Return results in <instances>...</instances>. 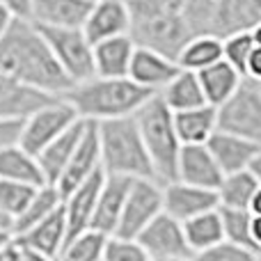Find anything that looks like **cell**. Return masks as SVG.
<instances>
[{
  "instance_id": "277c9868",
  "label": "cell",
  "mask_w": 261,
  "mask_h": 261,
  "mask_svg": "<svg viewBox=\"0 0 261 261\" xmlns=\"http://www.w3.org/2000/svg\"><path fill=\"white\" fill-rule=\"evenodd\" d=\"M133 117L138 122L156 181L163 186L176 181V163L184 144L174 126V113L165 106L161 94H153Z\"/></svg>"
},
{
  "instance_id": "9a60e30c",
  "label": "cell",
  "mask_w": 261,
  "mask_h": 261,
  "mask_svg": "<svg viewBox=\"0 0 261 261\" xmlns=\"http://www.w3.org/2000/svg\"><path fill=\"white\" fill-rule=\"evenodd\" d=\"M225 172L216 163L206 144H184L176 163V181L197 186V188L218 190Z\"/></svg>"
},
{
  "instance_id": "2e32d148",
  "label": "cell",
  "mask_w": 261,
  "mask_h": 261,
  "mask_svg": "<svg viewBox=\"0 0 261 261\" xmlns=\"http://www.w3.org/2000/svg\"><path fill=\"white\" fill-rule=\"evenodd\" d=\"M181 71L179 62L167 55L158 53L153 48H147V46H138L133 53V60H130V69H128V78L133 83H138L144 90L158 92Z\"/></svg>"
},
{
  "instance_id": "ab89813d",
  "label": "cell",
  "mask_w": 261,
  "mask_h": 261,
  "mask_svg": "<svg viewBox=\"0 0 261 261\" xmlns=\"http://www.w3.org/2000/svg\"><path fill=\"white\" fill-rule=\"evenodd\" d=\"M14 18H16V16H14V12H12V9H9L7 5H3V3H0V37H3L5 32L9 30V25H12V21H14Z\"/></svg>"
},
{
  "instance_id": "9c48e42d",
  "label": "cell",
  "mask_w": 261,
  "mask_h": 261,
  "mask_svg": "<svg viewBox=\"0 0 261 261\" xmlns=\"http://www.w3.org/2000/svg\"><path fill=\"white\" fill-rule=\"evenodd\" d=\"M135 241L142 245V250L151 259H190L193 257V252L188 248V241H186L184 222L167 216L165 211L158 218H153Z\"/></svg>"
},
{
  "instance_id": "5bb4252c",
  "label": "cell",
  "mask_w": 261,
  "mask_h": 261,
  "mask_svg": "<svg viewBox=\"0 0 261 261\" xmlns=\"http://www.w3.org/2000/svg\"><path fill=\"white\" fill-rule=\"evenodd\" d=\"M60 96H50L46 92H39L25 83L16 81L14 76L5 73L0 69V119H18L23 122L35 110L53 103Z\"/></svg>"
},
{
  "instance_id": "ee69618b",
  "label": "cell",
  "mask_w": 261,
  "mask_h": 261,
  "mask_svg": "<svg viewBox=\"0 0 261 261\" xmlns=\"http://www.w3.org/2000/svg\"><path fill=\"white\" fill-rule=\"evenodd\" d=\"M250 170H252V174L259 179V184H261V149H259V153L254 156V161H252V165H250Z\"/></svg>"
},
{
  "instance_id": "7c38bea8",
  "label": "cell",
  "mask_w": 261,
  "mask_h": 261,
  "mask_svg": "<svg viewBox=\"0 0 261 261\" xmlns=\"http://www.w3.org/2000/svg\"><path fill=\"white\" fill-rule=\"evenodd\" d=\"M103 181H106V172L99 170L96 174H92L90 179L83 181L78 188H73L64 197L62 208H64V218H67V234H69L67 241L90 231Z\"/></svg>"
},
{
  "instance_id": "4316f807",
  "label": "cell",
  "mask_w": 261,
  "mask_h": 261,
  "mask_svg": "<svg viewBox=\"0 0 261 261\" xmlns=\"http://www.w3.org/2000/svg\"><path fill=\"white\" fill-rule=\"evenodd\" d=\"M161 99L165 101V106L172 113H181V110H190V108H199V106L206 103L204 99L202 85H199V78L195 71H186L181 69L161 92Z\"/></svg>"
},
{
  "instance_id": "7a4b0ae2",
  "label": "cell",
  "mask_w": 261,
  "mask_h": 261,
  "mask_svg": "<svg viewBox=\"0 0 261 261\" xmlns=\"http://www.w3.org/2000/svg\"><path fill=\"white\" fill-rule=\"evenodd\" d=\"M151 96L153 92L140 87L128 76H92L83 83H76L62 99L69 101L78 117L85 122H108V119L133 117Z\"/></svg>"
},
{
  "instance_id": "52a82bcc",
  "label": "cell",
  "mask_w": 261,
  "mask_h": 261,
  "mask_svg": "<svg viewBox=\"0 0 261 261\" xmlns=\"http://www.w3.org/2000/svg\"><path fill=\"white\" fill-rule=\"evenodd\" d=\"M78 119L81 117H78V113L73 110V106L60 96L53 103L35 110L30 117L23 119L18 144H21L25 151H30L32 156H37V153L44 151L55 138H60L67 128H71Z\"/></svg>"
},
{
  "instance_id": "e0dca14e",
  "label": "cell",
  "mask_w": 261,
  "mask_h": 261,
  "mask_svg": "<svg viewBox=\"0 0 261 261\" xmlns=\"http://www.w3.org/2000/svg\"><path fill=\"white\" fill-rule=\"evenodd\" d=\"M130 184H133V179H128V176L106 174L90 231H96V234L106 236V239L115 236L119 218H122V211H124V202H126V195L130 190Z\"/></svg>"
},
{
  "instance_id": "ba28073f",
  "label": "cell",
  "mask_w": 261,
  "mask_h": 261,
  "mask_svg": "<svg viewBox=\"0 0 261 261\" xmlns=\"http://www.w3.org/2000/svg\"><path fill=\"white\" fill-rule=\"evenodd\" d=\"M163 213V184L156 179H133L115 236L138 239L142 229Z\"/></svg>"
},
{
  "instance_id": "f6af8a7d",
  "label": "cell",
  "mask_w": 261,
  "mask_h": 261,
  "mask_svg": "<svg viewBox=\"0 0 261 261\" xmlns=\"http://www.w3.org/2000/svg\"><path fill=\"white\" fill-rule=\"evenodd\" d=\"M250 32H252V39H254V44L261 46V21H257L252 28H250Z\"/></svg>"
},
{
  "instance_id": "1f68e13d",
  "label": "cell",
  "mask_w": 261,
  "mask_h": 261,
  "mask_svg": "<svg viewBox=\"0 0 261 261\" xmlns=\"http://www.w3.org/2000/svg\"><path fill=\"white\" fill-rule=\"evenodd\" d=\"M218 208H220L222 231H225L227 243H234L257 252V248L252 243V213L243 211V208H222V206Z\"/></svg>"
},
{
  "instance_id": "7402d4cb",
  "label": "cell",
  "mask_w": 261,
  "mask_h": 261,
  "mask_svg": "<svg viewBox=\"0 0 261 261\" xmlns=\"http://www.w3.org/2000/svg\"><path fill=\"white\" fill-rule=\"evenodd\" d=\"M85 126H87L85 119H78L71 128H67L60 138H55L44 151L37 153V161H39L41 172H44L48 184H53V186L58 184V179L62 176L64 167L71 161L73 151H76L78 142H81L83 133H85Z\"/></svg>"
},
{
  "instance_id": "f1b7e54d",
  "label": "cell",
  "mask_w": 261,
  "mask_h": 261,
  "mask_svg": "<svg viewBox=\"0 0 261 261\" xmlns=\"http://www.w3.org/2000/svg\"><path fill=\"white\" fill-rule=\"evenodd\" d=\"M184 231H186V241H188V248L193 254L222 243L225 241V231H222L220 208H213V211H206L202 216H195L190 220H186Z\"/></svg>"
},
{
  "instance_id": "b9f144b4",
  "label": "cell",
  "mask_w": 261,
  "mask_h": 261,
  "mask_svg": "<svg viewBox=\"0 0 261 261\" xmlns=\"http://www.w3.org/2000/svg\"><path fill=\"white\" fill-rule=\"evenodd\" d=\"M0 231H12L14 234V220L0 208Z\"/></svg>"
},
{
  "instance_id": "3957f363",
  "label": "cell",
  "mask_w": 261,
  "mask_h": 261,
  "mask_svg": "<svg viewBox=\"0 0 261 261\" xmlns=\"http://www.w3.org/2000/svg\"><path fill=\"white\" fill-rule=\"evenodd\" d=\"M94 124L99 130L101 167L106 174L128 176V179H156L135 117H119Z\"/></svg>"
},
{
  "instance_id": "5b68a950",
  "label": "cell",
  "mask_w": 261,
  "mask_h": 261,
  "mask_svg": "<svg viewBox=\"0 0 261 261\" xmlns=\"http://www.w3.org/2000/svg\"><path fill=\"white\" fill-rule=\"evenodd\" d=\"M37 28L73 85L94 76V44L85 37L83 28Z\"/></svg>"
},
{
  "instance_id": "603a6c76",
  "label": "cell",
  "mask_w": 261,
  "mask_h": 261,
  "mask_svg": "<svg viewBox=\"0 0 261 261\" xmlns=\"http://www.w3.org/2000/svg\"><path fill=\"white\" fill-rule=\"evenodd\" d=\"M0 181H16V184L35 186V188L48 184L37 156L25 151L18 142L0 151Z\"/></svg>"
},
{
  "instance_id": "484cf974",
  "label": "cell",
  "mask_w": 261,
  "mask_h": 261,
  "mask_svg": "<svg viewBox=\"0 0 261 261\" xmlns=\"http://www.w3.org/2000/svg\"><path fill=\"white\" fill-rule=\"evenodd\" d=\"M220 60H222V37L216 35V32H197L184 44L176 62L186 71L199 73L202 69L211 67V64L220 62Z\"/></svg>"
},
{
  "instance_id": "83f0119b",
  "label": "cell",
  "mask_w": 261,
  "mask_h": 261,
  "mask_svg": "<svg viewBox=\"0 0 261 261\" xmlns=\"http://www.w3.org/2000/svg\"><path fill=\"white\" fill-rule=\"evenodd\" d=\"M259 179L252 174V170L234 172V174H225L218 186V206L222 208H243L250 211L252 197L259 188Z\"/></svg>"
},
{
  "instance_id": "ac0fdd59",
  "label": "cell",
  "mask_w": 261,
  "mask_h": 261,
  "mask_svg": "<svg viewBox=\"0 0 261 261\" xmlns=\"http://www.w3.org/2000/svg\"><path fill=\"white\" fill-rule=\"evenodd\" d=\"M14 239L18 243H23L25 248H30L32 252L41 254L48 261H53L62 252L64 243H67L69 234H67V218H64V208L60 206L55 213H50L48 218H44L41 222L32 225L30 229L16 234Z\"/></svg>"
},
{
  "instance_id": "7dc6e473",
  "label": "cell",
  "mask_w": 261,
  "mask_h": 261,
  "mask_svg": "<svg viewBox=\"0 0 261 261\" xmlns=\"http://www.w3.org/2000/svg\"><path fill=\"white\" fill-rule=\"evenodd\" d=\"M153 261H190V259H153Z\"/></svg>"
},
{
  "instance_id": "7bdbcfd3",
  "label": "cell",
  "mask_w": 261,
  "mask_h": 261,
  "mask_svg": "<svg viewBox=\"0 0 261 261\" xmlns=\"http://www.w3.org/2000/svg\"><path fill=\"white\" fill-rule=\"evenodd\" d=\"M250 213H252V216H261V186L257 188V193H254V197H252V204H250Z\"/></svg>"
},
{
  "instance_id": "f35d334b",
  "label": "cell",
  "mask_w": 261,
  "mask_h": 261,
  "mask_svg": "<svg viewBox=\"0 0 261 261\" xmlns=\"http://www.w3.org/2000/svg\"><path fill=\"white\" fill-rule=\"evenodd\" d=\"M3 5H7L14 12V16L30 18V0H0Z\"/></svg>"
},
{
  "instance_id": "d6a6232c",
  "label": "cell",
  "mask_w": 261,
  "mask_h": 261,
  "mask_svg": "<svg viewBox=\"0 0 261 261\" xmlns=\"http://www.w3.org/2000/svg\"><path fill=\"white\" fill-rule=\"evenodd\" d=\"M254 39L250 28H243V30H234L229 35L222 37V60L229 62L236 71L245 73V67H248V60L254 50Z\"/></svg>"
},
{
  "instance_id": "8d00e7d4",
  "label": "cell",
  "mask_w": 261,
  "mask_h": 261,
  "mask_svg": "<svg viewBox=\"0 0 261 261\" xmlns=\"http://www.w3.org/2000/svg\"><path fill=\"white\" fill-rule=\"evenodd\" d=\"M0 261H48V259L37 254V252H32L30 248L18 243L16 239H12L3 250H0Z\"/></svg>"
},
{
  "instance_id": "8fae6325",
  "label": "cell",
  "mask_w": 261,
  "mask_h": 261,
  "mask_svg": "<svg viewBox=\"0 0 261 261\" xmlns=\"http://www.w3.org/2000/svg\"><path fill=\"white\" fill-rule=\"evenodd\" d=\"M130 23L133 16L126 0H94L83 23V32L92 44H99L119 35H130Z\"/></svg>"
},
{
  "instance_id": "ffe728a7",
  "label": "cell",
  "mask_w": 261,
  "mask_h": 261,
  "mask_svg": "<svg viewBox=\"0 0 261 261\" xmlns=\"http://www.w3.org/2000/svg\"><path fill=\"white\" fill-rule=\"evenodd\" d=\"M94 0H30V21L44 28H83Z\"/></svg>"
},
{
  "instance_id": "8992f818",
  "label": "cell",
  "mask_w": 261,
  "mask_h": 261,
  "mask_svg": "<svg viewBox=\"0 0 261 261\" xmlns=\"http://www.w3.org/2000/svg\"><path fill=\"white\" fill-rule=\"evenodd\" d=\"M216 110L218 130L261 144V85L243 81L239 90Z\"/></svg>"
},
{
  "instance_id": "4dcf8cb0",
  "label": "cell",
  "mask_w": 261,
  "mask_h": 261,
  "mask_svg": "<svg viewBox=\"0 0 261 261\" xmlns=\"http://www.w3.org/2000/svg\"><path fill=\"white\" fill-rule=\"evenodd\" d=\"M106 241L108 239L96 231H85V234L67 241L62 252L53 261H103Z\"/></svg>"
},
{
  "instance_id": "836d02e7",
  "label": "cell",
  "mask_w": 261,
  "mask_h": 261,
  "mask_svg": "<svg viewBox=\"0 0 261 261\" xmlns=\"http://www.w3.org/2000/svg\"><path fill=\"white\" fill-rule=\"evenodd\" d=\"M35 186L16 184V181H0V208L16 222V218L25 211V206L35 197Z\"/></svg>"
},
{
  "instance_id": "d6986e66",
  "label": "cell",
  "mask_w": 261,
  "mask_h": 261,
  "mask_svg": "<svg viewBox=\"0 0 261 261\" xmlns=\"http://www.w3.org/2000/svg\"><path fill=\"white\" fill-rule=\"evenodd\" d=\"M208 151L213 153L216 163L220 165V170L225 174H234V172L250 170L254 156L259 153L261 144L245 140L241 135L225 133V130H216L211 135V140L206 142Z\"/></svg>"
},
{
  "instance_id": "6da1fadb",
  "label": "cell",
  "mask_w": 261,
  "mask_h": 261,
  "mask_svg": "<svg viewBox=\"0 0 261 261\" xmlns=\"http://www.w3.org/2000/svg\"><path fill=\"white\" fill-rule=\"evenodd\" d=\"M0 69L50 96H64L73 87L48 41L30 18L16 16L9 30L0 37Z\"/></svg>"
},
{
  "instance_id": "d590c367",
  "label": "cell",
  "mask_w": 261,
  "mask_h": 261,
  "mask_svg": "<svg viewBox=\"0 0 261 261\" xmlns=\"http://www.w3.org/2000/svg\"><path fill=\"white\" fill-rule=\"evenodd\" d=\"M103 261H153L142 245L135 239H119V236H110L106 241Z\"/></svg>"
},
{
  "instance_id": "bcb514c9",
  "label": "cell",
  "mask_w": 261,
  "mask_h": 261,
  "mask_svg": "<svg viewBox=\"0 0 261 261\" xmlns=\"http://www.w3.org/2000/svg\"><path fill=\"white\" fill-rule=\"evenodd\" d=\"M12 239H14V234H12V231H0V250H3L5 245H7Z\"/></svg>"
},
{
  "instance_id": "60d3db41",
  "label": "cell",
  "mask_w": 261,
  "mask_h": 261,
  "mask_svg": "<svg viewBox=\"0 0 261 261\" xmlns=\"http://www.w3.org/2000/svg\"><path fill=\"white\" fill-rule=\"evenodd\" d=\"M252 243L257 252H261V216H252Z\"/></svg>"
},
{
  "instance_id": "74e56055",
  "label": "cell",
  "mask_w": 261,
  "mask_h": 261,
  "mask_svg": "<svg viewBox=\"0 0 261 261\" xmlns=\"http://www.w3.org/2000/svg\"><path fill=\"white\" fill-rule=\"evenodd\" d=\"M21 126H23V122H18V119H0V151L5 147H9V144L18 142Z\"/></svg>"
},
{
  "instance_id": "30bf717a",
  "label": "cell",
  "mask_w": 261,
  "mask_h": 261,
  "mask_svg": "<svg viewBox=\"0 0 261 261\" xmlns=\"http://www.w3.org/2000/svg\"><path fill=\"white\" fill-rule=\"evenodd\" d=\"M101 167V147H99V130H96L94 122H87L85 133H83L81 142H78L76 151H73L71 161L67 163L62 176L58 179L55 188L60 190L62 197H67L73 188L87 181L92 174H96Z\"/></svg>"
},
{
  "instance_id": "d4e9b609",
  "label": "cell",
  "mask_w": 261,
  "mask_h": 261,
  "mask_svg": "<svg viewBox=\"0 0 261 261\" xmlns=\"http://www.w3.org/2000/svg\"><path fill=\"white\" fill-rule=\"evenodd\" d=\"M174 126L181 144H206L218 130V110L208 103L181 110L174 113Z\"/></svg>"
},
{
  "instance_id": "e575fe53",
  "label": "cell",
  "mask_w": 261,
  "mask_h": 261,
  "mask_svg": "<svg viewBox=\"0 0 261 261\" xmlns=\"http://www.w3.org/2000/svg\"><path fill=\"white\" fill-rule=\"evenodd\" d=\"M190 261H259V252L222 241V243L213 245L208 250L195 252Z\"/></svg>"
},
{
  "instance_id": "44dd1931",
  "label": "cell",
  "mask_w": 261,
  "mask_h": 261,
  "mask_svg": "<svg viewBox=\"0 0 261 261\" xmlns=\"http://www.w3.org/2000/svg\"><path fill=\"white\" fill-rule=\"evenodd\" d=\"M135 48L138 44L130 35H119L94 44V76L126 78Z\"/></svg>"
},
{
  "instance_id": "cb8c5ba5",
  "label": "cell",
  "mask_w": 261,
  "mask_h": 261,
  "mask_svg": "<svg viewBox=\"0 0 261 261\" xmlns=\"http://www.w3.org/2000/svg\"><path fill=\"white\" fill-rule=\"evenodd\" d=\"M197 78H199V85H202L204 99H206V103L213 106V108L225 103V101L241 87V83L245 81L243 73L236 71V69L231 67L229 62H225V60L202 69V71L197 73Z\"/></svg>"
},
{
  "instance_id": "c3c4849f",
  "label": "cell",
  "mask_w": 261,
  "mask_h": 261,
  "mask_svg": "<svg viewBox=\"0 0 261 261\" xmlns=\"http://www.w3.org/2000/svg\"><path fill=\"white\" fill-rule=\"evenodd\" d=\"M126 3H133V0H126Z\"/></svg>"
},
{
  "instance_id": "4fadbf2b",
  "label": "cell",
  "mask_w": 261,
  "mask_h": 261,
  "mask_svg": "<svg viewBox=\"0 0 261 261\" xmlns=\"http://www.w3.org/2000/svg\"><path fill=\"white\" fill-rule=\"evenodd\" d=\"M218 208L216 190L197 188V186L184 184V181H170L163 186V211L167 216L186 222L195 216H202L206 211Z\"/></svg>"
},
{
  "instance_id": "f546056e",
  "label": "cell",
  "mask_w": 261,
  "mask_h": 261,
  "mask_svg": "<svg viewBox=\"0 0 261 261\" xmlns=\"http://www.w3.org/2000/svg\"><path fill=\"white\" fill-rule=\"evenodd\" d=\"M62 202H64V197L60 195V190L55 188L53 184H46V186H41V188H37L35 197L30 199L25 211L16 218V222H14V236L25 231V229H30L32 225L41 222L44 218H48L50 213H55L60 206H62Z\"/></svg>"
}]
</instances>
